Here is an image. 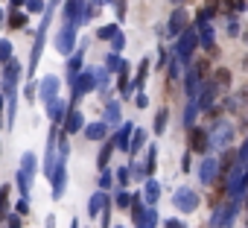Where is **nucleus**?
Instances as JSON below:
<instances>
[{"label":"nucleus","instance_id":"nucleus-1","mask_svg":"<svg viewBox=\"0 0 248 228\" xmlns=\"http://www.w3.org/2000/svg\"><path fill=\"white\" fill-rule=\"evenodd\" d=\"M193 149H196V152H204V149H207V138H204L202 129L193 132Z\"/></svg>","mask_w":248,"mask_h":228},{"label":"nucleus","instance_id":"nucleus-2","mask_svg":"<svg viewBox=\"0 0 248 228\" xmlns=\"http://www.w3.org/2000/svg\"><path fill=\"white\" fill-rule=\"evenodd\" d=\"M24 24H27V18H24V15H12V21H9V27H12V30H18V27H24Z\"/></svg>","mask_w":248,"mask_h":228},{"label":"nucleus","instance_id":"nucleus-3","mask_svg":"<svg viewBox=\"0 0 248 228\" xmlns=\"http://www.w3.org/2000/svg\"><path fill=\"white\" fill-rule=\"evenodd\" d=\"M216 79H219L222 85H228V79H231V73H228V70H219V73H216Z\"/></svg>","mask_w":248,"mask_h":228}]
</instances>
